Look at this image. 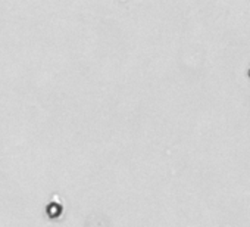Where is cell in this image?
<instances>
[{"label":"cell","mask_w":250,"mask_h":227,"mask_svg":"<svg viewBox=\"0 0 250 227\" xmlns=\"http://www.w3.org/2000/svg\"><path fill=\"white\" fill-rule=\"evenodd\" d=\"M61 214H62V205H59V204H56V202H52V204L47 206V215H49L52 220L58 218Z\"/></svg>","instance_id":"obj_1"}]
</instances>
